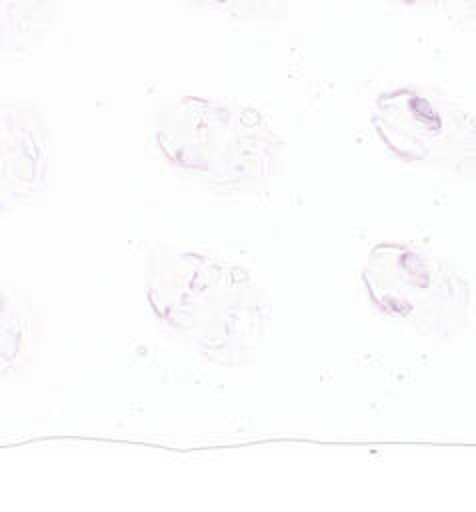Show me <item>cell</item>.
Segmentation results:
<instances>
[{"label":"cell","instance_id":"obj_1","mask_svg":"<svg viewBox=\"0 0 476 512\" xmlns=\"http://www.w3.org/2000/svg\"><path fill=\"white\" fill-rule=\"evenodd\" d=\"M48 132L30 114L4 118V186L12 180V194H34L48 178Z\"/></svg>","mask_w":476,"mask_h":512},{"label":"cell","instance_id":"obj_3","mask_svg":"<svg viewBox=\"0 0 476 512\" xmlns=\"http://www.w3.org/2000/svg\"><path fill=\"white\" fill-rule=\"evenodd\" d=\"M210 10H218L240 18L280 16L288 8V0H194Z\"/></svg>","mask_w":476,"mask_h":512},{"label":"cell","instance_id":"obj_2","mask_svg":"<svg viewBox=\"0 0 476 512\" xmlns=\"http://www.w3.org/2000/svg\"><path fill=\"white\" fill-rule=\"evenodd\" d=\"M58 0H2V28L4 38L14 34L26 40L48 28L56 14Z\"/></svg>","mask_w":476,"mask_h":512}]
</instances>
